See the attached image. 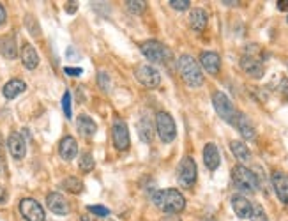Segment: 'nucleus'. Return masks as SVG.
<instances>
[{"instance_id": "f257e3e1", "label": "nucleus", "mask_w": 288, "mask_h": 221, "mask_svg": "<svg viewBox=\"0 0 288 221\" xmlns=\"http://www.w3.org/2000/svg\"><path fill=\"white\" fill-rule=\"evenodd\" d=\"M152 202L157 209L168 214H179L186 209V198L179 190H159L152 194Z\"/></svg>"}, {"instance_id": "f03ea898", "label": "nucleus", "mask_w": 288, "mask_h": 221, "mask_svg": "<svg viewBox=\"0 0 288 221\" xmlns=\"http://www.w3.org/2000/svg\"><path fill=\"white\" fill-rule=\"evenodd\" d=\"M177 67H179V73H181L182 80L186 82L187 87L198 88L200 85L204 83L202 67H200V64L191 57V55H181L177 60Z\"/></svg>"}, {"instance_id": "7ed1b4c3", "label": "nucleus", "mask_w": 288, "mask_h": 221, "mask_svg": "<svg viewBox=\"0 0 288 221\" xmlns=\"http://www.w3.org/2000/svg\"><path fill=\"white\" fill-rule=\"evenodd\" d=\"M232 182L237 190L244 191V193H255L258 190L257 175L244 165H237L232 168Z\"/></svg>"}, {"instance_id": "20e7f679", "label": "nucleus", "mask_w": 288, "mask_h": 221, "mask_svg": "<svg viewBox=\"0 0 288 221\" xmlns=\"http://www.w3.org/2000/svg\"><path fill=\"white\" fill-rule=\"evenodd\" d=\"M140 50H142L143 57L151 60L152 64H166L168 60H172V52L159 41H145L140 44Z\"/></svg>"}, {"instance_id": "39448f33", "label": "nucleus", "mask_w": 288, "mask_h": 221, "mask_svg": "<svg viewBox=\"0 0 288 221\" xmlns=\"http://www.w3.org/2000/svg\"><path fill=\"white\" fill-rule=\"evenodd\" d=\"M156 131L163 143H172L177 137V128H175V120L172 115L166 111H159L156 115Z\"/></svg>"}, {"instance_id": "423d86ee", "label": "nucleus", "mask_w": 288, "mask_h": 221, "mask_svg": "<svg viewBox=\"0 0 288 221\" xmlns=\"http://www.w3.org/2000/svg\"><path fill=\"white\" fill-rule=\"evenodd\" d=\"M212 105H214V108H216V113L219 115L225 122L234 126V120L239 111L234 108L230 97L226 96L225 92H221V90H217V92H214V96H212Z\"/></svg>"}, {"instance_id": "0eeeda50", "label": "nucleus", "mask_w": 288, "mask_h": 221, "mask_svg": "<svg viewBox=\"0 0 288 221\" xmlns=\"http://www.w3.org/2000/svg\"><path fill=\"white\" fill-rule=\"evenodd\" d=\"M196 175H198V168H196L195 159L191 158V156L182 158V161L179 163L177 168L179 184L184 186V188H191L196 182Z\"/></svg>"}, {"instance_id": "6e6552de", "label": "nucleus", "mask_w": 288, "mask_h": 221, "mask_svg": "<svg viewBox=\"0 0 288 221\" xmlns=\"http://www.w3.org/2000/svg\"><path fill=\"white\" fill-rule=\"evenodd\" d=\"M138 82L147 88H157L161 85V73L151 64H140L134 71Z\"/></svg>"}, {"instance_id": "1a4fd4ad", "label": "nucleus", "mask_w": 288, "mask_h": 221, "mask_svg": "<svg viewBox=\"0 0 288 221\" xmlns=\"http://www.w3.org/2000/svg\"><path fill=\"white\" fill-rule=\"evenodd\" d=\"M20 214L23 216L25 221H45L46 214L45 209L39 202L34 198H23L20 202Z\"/></svg>"}, {"instance_id": "9d476101", "label": "nucleus", "mask_w": 288, "mask_h": 221, "mask_svg": "<svg viewBox=\"0 0 288 221\" xmlns=\"http://www.w3.org/2000/svg\"><path fill=\"white\" fill-rule=\"evenodd\" d=\"M111 138H113V145L117 150H128L131 138H129L128 124L122 119H117L111 126Z\"/></svg>"}, {"instance_id": "9b49d317", "label": "nucleus", "mask_w": 288, "mask_h": 221, "mask_svg": "<svg viewBox=\"0 0 288 221\" xmlns=\"http://www.w3.org/2000/svg\"><path fill=\"white\" fill-rule=\"evenodd\" d=\"M270 181H272V188H274L279 202L288 205V175L283 172H272Z\"/></svg>"}, {"instance_id": "f8f14e48", "label": "nucleus", "mask_w": 288, "mask_h": 221, "mask_svg": "<svg viewBox=\"0 0 288 221\" xmlns=\"http://www.w3.org/2000/svg\"><path fill=\"white\" fill-rule=\"evenodd\" d=\"M240 67H242V71L246 75L251 76V78H257V80L262 78L263 73H265L263 64H262L257 57H253V55H244V57L240 58Z\"/></svg>"}, {"instance_id": "ddd939ff", "label": "nucleus", "mask_w": 288, "mask_h": 221, "mask_svg": "<svg viewBox=\"0 0 288 221\" xmlns=\"http://www.w3.org/2000/svg\"><path fill=\"white\" fill-rule=\"evenodd\" d=\"M200 66L207 71L209 75H217L221 69V58L216 52H202L200 53Z\"/></svg>"}, {"instance_id": "4468645a", "label": "nucleus", "mask_w": 288, "mask_h": 221, "mask_svg": "<svg viewBox=\"0 0 288 221\" xmlns=\"http://www.w3.org/2000/svg\"><path fill=\"white\" fill-rule=\"evenodd\" d=\"M7 149L14 159H23L27 154V143L20 133H11L7 138Z\"/></svg>"}, {"instance_id": "2eb2a0df", "label": "nucleus", "mask_w": 288, "mask_h": 221, "mask_svg": "<svg viewBox=\"0 0 288 221\" xmlns=\"http://www.w3.org/2000/svg\"><path fill=\"white\" fill-rule=\"evenodd\" d=\"M46 205H48L50 211L58 214V216H64V214L69 212V203H67V200L64 198L60 193H57V191L48 193V196H46Z\"/></svg>"}, {"instance_id": "dca6fc26", "label": "nucleus", "mask_w": 288, "mask_h": 221, "mask_svg": "<svg viewBox=\"0 0 288 221\" xmlns=\"http://www.w3.org/2000/svg\"><path fill=\"white\" fill-rule=\"evenodd\" d=\"M234 126L239 129V133L242 135L244 140H255V137H257L255 126H253V122L249 120V117H246V115L240 113V111L237 113V117H235Z\"/></svg>"}, {"instance_id": "f3484780", "label": "nucleus", "mask_w": 288, "mask_h": 221, "mask_svg": "<svg viewBox=\"0 0 288 221\" xmlns=\"http://www.w3.org/2000/svg\"><path fill=\"white\" fill-rule=\"evenodd\" d=\"M232 209H234V212L240 220H248L251 216L253 203L246 196H242V194H234L232 196Z\"/></svg>"}, {"instance_id": "a211bd4d", "label": "nucleus", "mask_w": 288, "mask_h": 221, "mask_svg": "<svg viewBox=\"0 0 288 221\" xmlns=\"http://www.w3.org/2000/svg\"><path fill=\"white\" fill-rule=\"evenodd\" d=\"M204 163L210 172L217 170V166H219V163H221V156H219L217 145L216 143H212V141L204 147Z\"/></svg>"}, {"instance_id": "6ab92c4d", "label": "nucleus", "mask_w": 288, "mask_h": 221, "mask_svg": "<svg viewBox=\"0 0 288 221\" xmlns=\"http://www.w3.org/2000/svg\"><path fill=\"white\" fill-rule=\"evenodd\" d=\"M58 154H60V158L66 159V161H71V159L76 158V154H78V143H76V140L73 137H64L62 140H60V145H58Z\"/></svg>"}, {"instance_id": "aec40b11", "label": "nucleus", "mask_w": 288, "mask_h": 221, "mask_svg": "<svg viewBox=\"0 0 288 221\" xmlns=\"http://www.w3.org/2000/svg\"><path fill=\"white\" fill-rule=\"evenodd\" d=\"M22 62H23V66L27 67V69H36L37 66H39V55H37L36 48L32 46L30 43H25L22 46Z\"/></svg>"}, {"instance_id": "412c9836", "label": "nucleus", "mask_w": 288, "mask_h": 221, "mask_svg": "<svg viewBox=\"0 0 288 221\" xmlns=\"http://www.w3.org/2000/svg\"><path fill=\"white\" fill-rule=\"evenodd\" d=\"M207 22H209V14L205 13L204 9L196 7L189 13V25L193 30L204 32L205 27H207Z\"/></svg>"}, {"instance_id": "4be33fe9", "label": "nucleus", "mask_w": 288, "mask_h": 221, "mask_svg": "<svg viewBox=\"0 0 288 221\" xmlns=\"http://www.w3.org/2000/svg\"><path fill=\"white\" fill-rule=\"evenodd\" d=\"M25 88H27V83H25L23 80L13 78V80H9V82L4 85L2 92H4L5 99H14V97H18L22 92H25Z\"/></svg>"}, {"instance_id": "5701e85b", "label": "nucleus", "mask_w": 288, "mask_h": 221, "mask_svg": "<svg viewBox=\"0 0 288 221\" xmlns=\"http://www.w3.org/2000/svg\"><path fill=\"white\" fill-rule=\"evenodd\" d=\"M138 135H140V140L143 143H151L152 138H154V126H152V120L147 115H142L138 120Z\"/></svg>"}, {"instance_id": "b1692460", "label": "nucleus", "mask_w": 288, "mask_h": 221, "mask_svg": "<svg viewBox=\"0 0 288 221\" xmlns=\"http://www.w3.org/2000/svg\"><path fill=\"white\" fill-rule=\"evenodd\" d=\"M76 128H78V131H80L83 137H94L96 131H98L96 122L90 119L89 115H85V113L78 115V119H76Z\"/></svg>"}, {"instance_id": "393cba45", "label": "nucleus", "mask_w": 288, "mask_h": 221, "mask_svg": "<svg viewBox=\"0 0 288 221\" xmlns=\"http://www.w3.org/2000/svg\"><path fill=\"white\" fill-rule=\"evenodd\" d=\"M230 150H232V154L239 159L240 163H248L249 159H251V152H249L248 145L242 143V141H239V140L230 141Z\"/></svg>"}, {"instance_id": "a878e982", "label": "nucleus", "mask_w": 288, "mask_h": 221, "mask_svg": "<svg viewBox=\"0 0 288 221\" xmlns=\"http://www.w3.org/2000/svg\"><path fill=\"white\" fill-rule=\"evenodd\" d=\"M0 50H2V55H4L5 58H9V60L16 58V55H18V46H16V41H14L13 35H9V37H4V39H2Z\"/></svg>"}, {"instance_id": "bb28decb", "label": "nucleus", "mask_w": 288, "mask_h": 221, "mask_svg": "<svg viewBox=\"0 0 288 221\" xmlns=\"http://www.w3.org/2000/svg\"><path fill=\"white\" fill-rule=\"evenodd\" d=\"M62 188L67 191V193L73 194H80L83 191V182L78 179V177H67L62 181Z\"/></svg>"}, {"instance_id": "cd10ccee", "label": "nucleus", "mask_w": 288, "mask_h": 221, "mask_svg": "<svg viewBox=\"0 0 288 221\" xmlns=\"http://www.w3.org/2000/svg\"><path fill=\"white\" fill-rule=\"evenodd\" d=\"M78 166H80V170H81L83 173L92 172L94 166H96L94 156L90 154V152H83V154H80V161H78Z\"/></svg>"}, {"instance_id": "c85d7f7f", "label": "nucleus", "mask_w": 288, "mask_h": 221, "mask_svg": "<svg viewBox=\"0 0 288 221\" xmlns=\"http://www.w3.org/2000/svg\"><path fill=\"white\" fill-rule=\"evenodd\" d=\"M98 85L103 92H110L111 90V78L106 71H99L98 73Z\"/></svg>"}, {"instance_id": "c756f323", "label": "nucleus", "mask_w": 288, "mask_h": 221, "mask_svg": "<svg viewBox=\"0 0 288 221\" xmlns=\"http://www.w3.org/2000/svg\"><path fill=\"white\" fill-rule=\"evenodd\" d=\"M126 7L129 9V13L142 14L147 7V2H143V0H128V2H126Z\"/></svg>"}, {"instance_id": "7c9ffc66", "label": "nucleus", "mask_w": 288, "mask_h": 221, "mask_svg": "<svg viewBox=\"0 0 288 221\" xmlns=\"http://www.w3.org/2000/svg\"><path fill=\"white\" fill-rule=\"evenodd\" d=\"M249 220L251 221H269V218H267V212L263 211V207L258 205V203H255V205H253V211H251Z\"/></svg>"}, {"instance_id": "2f4dec72", "label": "nucleus", "mask_w": 288, "mask_h": 221, "mask_svg": "<svg viewBox=\"0 0 288 221\" xmlns=\"http://www.w3.org/2000/svg\"><path fill=\"white\" fill-rule=\"evenodd\" d=\"M25 25H27L28 32H30V34L34 35V37H39V35H41V28H39V25H37L36 18L28 14V16L25 18Z\"/></svg>"}, {"instance_id": "473e14b6", "label": "nucleus", "mask_w": 288, "mask_h": 221, "mask_svg": "<svg viewBox=\"0 0 288 221\" xmlns=\"http://www.w3.org/2000/svg\"><path fill=\"white\" fill-rule=\"evenodd\" d=\"M89 212H92L94 216L98 218H110V209L105 205H89Z\"/></svg>"}, {"instance_id": "72a5a7b5", "label": "nucleus", "mask_w": 288, "mask_h": 221, "mask_svg": "<svg viewBox=\"0 0 288 221\" xmlns=\"http://www.w3.org/2000/svg\"><path fill=\"white\" fill-rule=\"evenodd\" d=\"M62 110L66 113V119H71V92H64L62 96Z\"/></svg>"}, {"instance_id": "f704fd0d", "label": "nucleus", "mask_w": 288, "mask_h": 221, "mask_svg": "<svg viewBox=\"0 0 288 221\" xmlns=\"http://www.w3.org/2000/svg\"><path fill=\"white\" fill-rule=\"evenodd\" d=\"M168 4H170V7H173L175 11H186V9H189L191 2L189 0H170Z\"/></svg>"}, {"instance_id": "c9c22d12", "label": "nucleus", "mask_w": 288, "mask_h": 221, "mask_svg": "<svg viewBox=\"0 0 288 221\" xmlns=\"http://www.w3.org/2000/svg\"><path fill=\"white\" fill-rule=\"evenodd\" d=\"M279 92L283 94L285 99H288V78H283L279 82Z\"/></svg>"}, {"instance_id": "e433bc0d", "label": "nucleus", "mask_w": 288, "mask_h": 221, "mask_svg": "<svg viewBox=\"0 0 288 221\" xmlns=\"http://www.w3.org/2000/svg\"><path fill=\"white\" fill-rule=\"evenodd\" d=\"M64 73L69 75V76H80L81 73H83V69H81V67H66Z\"/></svg>"}, {"instance_id": "4c0bfd02", "label": "nucleus", "mask_w": 288, "mask_h": 221, "mask_svg": "<svg viewBox=\"0 0 288 221\" xmlns=\"http://www.w3.org/2000/svg\"><path fill=\"white\" fill-rule=\"evenodd\" d=\"M7 190H5V186H2L0 184V205H5L7 203Z\"/></svg>"}, {"instance_id": "58836bf2", "label": "nucleus", "mask_w": 288, "mask_h": 221, "mask_svg": "<svg viewBox=\"0 0 288 221\" xmlns=\"http://www.w3.org/2000/svg\"><path fill=\"white\" fill-rule=\"evenodd\" d=\"M76 9H78V4H76V2H67V5H66V11H67V13L73 14Z\"/></svg>"}, {"instance_id": "ea45409f", "label": "nucleus", "mask_w": 288, "mask_h": 221, "mask_svg": "<svg viewBox=\"0 0 288 221\" xmlns=\"http://www.w3.org/2000/svg\"><path fill=\"white\" fill-rule=\"evenodd\" d=\"M276 5H278L279 11H288V0H278Z\"/></svg>"}, {"instance_id": "a19ab883", "label": "nucleus", "mask_w": 288, "mask_h": 221, "mask_svg": "<svg viewBox=\"0 0 288 221\" xmlns=\"http://www.w3.org/2000/svg\"><path fill=\"white\" fill-rule=\"evenodd\" d=\"M5 20H7V13H5L4 5L0 4V25H4V23H5Z\"/></svg>"}, {"instance_id": "79ce46f5", "label": "nucleus", "mask_w": 288, "mask_h": 221, "mask_svg": "<svg viewBox=\"0 0 288 221\" xmlns=\"http://www.w3.org/2000/svg\"><path fill=\"white\" fill-rule=\"evenodd\" d=\"M221 4L223 5H228V7H234V5H239L240 2H237V0H223Z\"/></svg>"}, {"instance_id": "37998d69", "label": "nucleus", "mask_w": 288, "mask_h": 221, "mask_svg": "<svg viewBox=\"0 0 288 221\" xmlns=\"http://www.w3.org/2000/svg\"><path fill=\"white\" fill-rule=\"evenodd\" d=\"M4 154V141H2V135H0V156Z\"/></svg>"}, {"instance_id": "c03bdc74", "label": "nucleus", "mask_w": 288, "mask_h": 221, "mask_svg": "<svg viewBox=\"0 0 288 221\" xmlns=\"http://www.w3.org/2000/svg\"><path fill=\"white\" fill-rule=\"evenodd\" d=\"M81 221H94L90 216H81Z\"/></svg>"}, {"instance_id": "a18cd8bd", "label": "nucleus", "mask_w": 288, "mask_h": 221, "mask_svg": "<svg viewBox=\"0 0 288 221\" xmlns=\"http://www.w3.org/2000/svg\"><path fill=\"white\" fill-rule=\"evenodd\" d=\"M99 221H113L111 218H99Z\"/></svg>"}, {"instance_id": "49530a36", "label": "nucleus", "mask_w": 288, "mask_h": 221, "mask_svg": "<svg viewBox=\"0 0 288 221\" xmlns=\"http://www.w3.org/2000/svg\"><path fill=\"white\" fill-rule=\"evenodd\" d=\"M2 170H4V166H2V161H0V175H2Z\"/></svg>"}, {"instance_id": "de8ad7c7", "label": "nucleus", "mask_w": 288, "mask_h": 221, "mask_svg": "<svg viewBox=\"0 0 288 221\" xmlns=\"http://www.w3.org/2000/svg\"><path fill=\"white\" fill-rule=\"evenodd\" d=\"M287 23H288V16H287Z\"/></svg>"}]
</instances>
